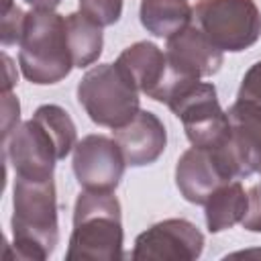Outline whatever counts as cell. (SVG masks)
I'll return each instance as SVG.
<instances>
[{
    "label": "cell",
    "mask_w": 261,
    "mask_h": 261,
    "mask_svg": "<svg viewBox=\"0 0 261 261\" xmlns=\"http://www.w3.org/2000/svg\"><path fill=\"white\" fill-rule=\"evenodd\" d=\"M24 20H27V14L12 0H4V4H2V33H0L4 47L20 43V37L24 31Z\"/></svg>",
    "instance_id": "cell-19"
},
{
    "label": "cell",
    "mask_w": 261,
    "mask_h": 261,
    "mask_svg": "<svg viewBox=\"0 0 261 261\" xmlns=\"http://www.w3.org/2000/svg\"><path fill=\"white\" fill-rule=\"evenodd\" d=\"M194 20L220 51L228 53L245 51L261 37V10L255 0H200Z\"/></svg>",
    "instance_id": "cell-6"
},
{
    "label": "cell",
    "mask_w": 261,
    "mask_h": 261,
    "mask_svg": "<svg viewBox=\"0 0 261 261\" xmlns=\"http://www.w3.org/2000/svg\"><path fill=\"white\" fill-rule=\"evenodd\" d=\"M230 257H261V249H253V251H241V253H232Z\"/></svg>",
    "instance_id": "cell-25"
},
{
    "label": "cell",
    "mask_w": 261,
    "mask_h": 261,
    "mask_svg": "<svg viewBox=\"0 0 261 261\" xmlns=\"http://www.w3.org/2000/svg\"><path fill=\"white\" fill-rule=\"evenodd\" d=\"M73 175L84 190L114 192L124 175L126 161L114 137L86 135L73 149Z\"/></svg>",
    "instance_id": "cell-10"
},
{
    "label": "cell",
    "mask_w": 261,
    "mask_h": 261,
    "mask_svg": "<svg viewBox=\"0 0 261 261\" xmlns=\"http://www.w3.org/2000/svg\"><path fill=\"white\" fill-rule=\"evenodd\" d=\"M114 141L128 167L155 163L167 145V130L161 118L149 110H139L124 126L114 128Z\"/></svg>",
    "instance_id": "cell-13"
},
{
    "label": "cell",
    "mask_w": 261,
    "mask_h": 261,
    "mask_svg": "<svg viewBox=\"0 0 261 261\" xmlns=\"http://www.w3.org/2000/svg\"><path fill=\"white\" fill-rule=\"evenodd\" d=\"M169 110L181 120L188 141L194 147L214 149L228 135V114L222 110L214 84L194 82L169 100Z\"/></svg>",
    "instance_id": "cell-8"
},
{
    "label": "cell",
    "mask_w": 261,
    "mask_h": 261,
    "mask_svg": "<svg viewBox=\"0 0 261 261\" xmlns=\"http://www.w3.org/2000/svg\"><path fill=\"white\" fill-rule=\"evenodd\" d=\"M122 214L114 192H80L65 259L118 261L122 259Z\"/></svg>",
    "instance_id": "cell-3"
},
{
    "label": "cell",
    "mask_w": 261,
    "mask_h": 261,
    "mask_svg": "<svg viewBox=\"0 0 261 261\" xmlns=\"http://www.w3.org/2000/svg\"><path fill=\"white\" fill-rule=\"evenodd\" d=\"M249 208V192H245L239 179L222 184L204 202L206 226L210 232H222L243 222Z\"/></svg>",
    "instance_id": "cell-15"
},
{
    "label": "cell",
    "mask_w": 261,
    "mask_h": 261,
    "mask_svg": "<svg viewBox=\"0 0 261 261\" xmlns=\"http://www.w3.org/2000/svg\"><path fill=\"white\" fill-rule=\"evenodd\" d=\"M139 90L128 75L114 63H98L84 73L77 84V102L98 126L120 128L135 118Z\"/></svg>",
    "instance_id": "cell-5"
},
{
    "label": "cell",
    "mask_w": 261,
    "mask_h": 261,
    "mask_svg": "<svg viewBox=\"0 0 261 261\" xmlns=\"http://www.w3.org/2000/svg\"><path fill=\"white\" fill-rule=\"evenodd\" d=\"M2 59H4V63H6V69H8V73H10V71H12V65H10V59H8L6 55H4ZM14 82H16V80H12V77L8 75V80H6V86H4V92H10V86H12Z\"/></svg>",
    "instance_id": "cell-24"
},
{
    "label": "cell",
    "mask_w": 261,
    "mask_h": 261,
    "mask_svg": "<svg viewBox=\"0 0 261 261\" xmlns=\"http://www.w3.org/2000/svg\"><path fill=\"white\" fill-rule=\"evenodd\" d=\"M18 65L22 75L37 86H49L65 80L73 69L65 16L55 10L27 12L24 31L18 43Z\"/></svg>",
    "instance_id": "cell-4"
},
{
    "label": "cell",
    "mask_w": 261,
    "mask_h": 261,
    "mask_svg": "<svg viewBox=\"0 0 261 261\" xmlns=\"http://www.w3.org/2000/svg\"><path fill=\"white\" fill-rule=\"evenodd\" d=\"M65 31H67V45L73 67L82 69L96 63L104 47L102 27L80 10L65 16Z\"/></svg>",
    "instance_id": "cell-17"
},
{
    "label": "cell",
    "mask_w": 261,
    "mask_h": 261,
    "mask_svg": "<svg viewBox=\"0 0 261 261\" xmlns=\"http://www.w3.org/2000/svg\"><path fill=\"white\" fill-rule=\"evenodd\" d=\"M226 114L228 135L210 151L228 179H243L261 171V104L239 98Z\"/></svg>",
    "instance_id": "cell-7"
},
{
    "label": "cell",
    "mask_w": 261,
    "mask_h": 261,
    "mask_svg": "<svg viewBox=\"0 0 261 261\" xmlns=\"http://www.w3.org/2000/svg\"><path fill=\"white\" fill-rule=\"evenodd\" d=\"M204 251V234L186 218H167L155 222L135 239L130 253L133 261L163 259V261H194Z\"/></svg>",
    "instance_id": "cell-11"
},
{
    "label": "cell",
    "mask_w": 261,
    "mask_h": 261,
    "mask_svg": "<svg viewBox=\"0 0 261 261\" xmlns=\"http://www.w3.org/2000/svg\"><path fill=\"white\" fill-rule=\"evenodd\" d=\"M4 118H2V128H4V139L18 126V116H20V104L18 100L10 94L4 92Z\"/></svg>",
    "instance_id": "cell-22"
},
{
    "label": "cell",
    "mask_w": 261,
    "mask_h": 261,
    "mask_svg": "<svg viewBox=\"0 0 261 261\" xmlns=\"http://www.w3.org/2000/svg\"><path fill=\"white\" fill-rule=\"evenodd\" d=\"M116 65L128 75V80L137 86L139 92L163 104H169V100L179 94L186 86L198 82L179 75L169 65L165 51H161L151 41H139L126 47L118 55Z\"/></svg>",
    "instance_id": "cell-9"
},
{
    "label": "cell",
    "mask_w": 261,
    "mask_h": 261,
    "mask_svg": "<svg viewBox=\"0 0 261 261\" xmlns=\"http://www.w3.org/2000/svg\"><path fill=\"white\" fill-rule=\"evenodd\" d=\"M241 224L249 232H261V181L249 190V208Z\"/></svg>",
    "instance_id": "cell-21"
},
{
    "label": "cell",
    "mask_w": 261,
    "mask_h": 261,
    "mask_svg": "<svg viewBox=\"0 0 261 261\" xmlns=\"http://www.w3.org/2000/svg\"><path fill=\"white\" fill-rule=\"evenodd\" d=\"M165 55L169 65L184 77L202 80L218 73L224 57L222 51L196 27L188 24L167 39Z\"/></svg>",
    "instance_id": "cell-12"
},
{
    "label": "cell",
    "mask_w": 261,
    "mask_h": 261,
    "mask_svg": "<svg viewBox=\"0 0 261 261\" xmlns=\"http://www.w3.org/2000/svg\"><path fill=\"white\" fill-rule=\"evenodd\" d=\"M232 181L220 169L214 153L204 147H190L181 153L175 165V186L184 200L192 204H204L212 192L222 184Z\"/></svg>",
    "instance_id": "cell-14"
},
{
    "label": "cell",
    "mask_w": 261,
    "mask_h": 261,
    "mask_svg": "<svg viewBox=\"0 0 261 261\" xmlns=\"http://www.w3.org/2000/svg\"><path fill=\"white\" fill-rule=\"evenodd\" d=\"M75 145L77 133L69 112L57 104H43L4 139V157L16 177L45 181Z\"/></svg>",
    "instance_id": "cell-1"
},
{
    "label": "cell",
    "mask_w": 261,
    "mask_h": 261,
    "mask_svg": "<svg viewBox=\"0 0 261 261\" xmlns=\"http://www.w3.org/2000/svg\"><path fill=\"white\" fill-rule=\"evenodd\" d=\"M59 243L55 181H33L14 175L12 249L16 259L45 261Z\"/></svg>",
    "instance_id": "cell-2"
},
{
    "label": "cell",
    "mask_w": 261,
    "mask_h": 261,
    "mask_svg": "<svg viewBox=\"0 0 261 261\" xmlns=\"http://www.w3.org/2000/svg\"><path fill=\"white\" fill-rule=\"evenodd\" d=\"M239 98H247V100L261 104V61L253 63L245 71L241 88H239Z\"/></svg>",
    "instance_id": "cell-20"
},
{
    "label": "cell",
    "mask_w": 261,
    "mask_h": 261,
    "mask_svg": "<svg viewBox=\"0 0 261 261\" xmlns=\"http://www.w3.org/2000/svg\"><path fill=\"white\" fill-rule=\"evenodd\" d=\"M139 18L147 33L169 39L192 24L194 8L188 0H141Z\"/></svg>",
    "instance_id": "cell-16"
},
{
    "label": "cell",
    "mask_w": 261,
    "mask_h": 261,
    "mask_svg": "<svg viewBox=\"0 0 261 261\" xmlns=\"http://www.w3.org/2000/svg\"><path fill=\"white\" fill-rule=\"evenodd\" d=\"M35 10H55L61 0H24Z\"/></svg>",
    "instance_id": "cell-23"
},
{
    "label": "cell",
    "mask_w": 261,
    "mask_h": 261,
    "mask_svg": "<svg viewBox=\"0 0 261 261\" xmlns=\"http://www.w3.org/2000/svg\"><path fill=\"white\" fill-rule=\"evenodd\" d=\"M80 10L100 27H112L122 16V0H80Z\"/></svg>",
    "instance_id": "cell-18"
}]
</instances>
